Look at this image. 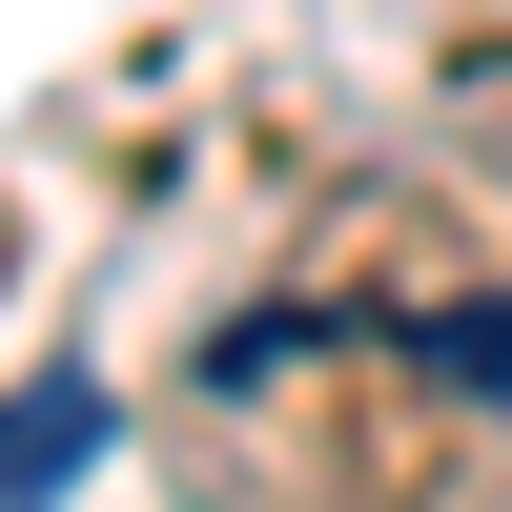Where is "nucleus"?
<instances>
[{
  "label": "nucleus",
  "mask_w": 512,
  "mask_h": 512,
  "mask_svg": "<svg viewBox=\"0 0 512 512\" xmlns=\"http://www.w3.org/2000/svg\"><path fill=\"white\" fill-rule=\"evenodd\" d=\"M451 410L390 349H246L226 369V492L246 512H431L451 492Z\"/></svg>",
  "instance_id": "nucleus-1"
}]
</instances>
